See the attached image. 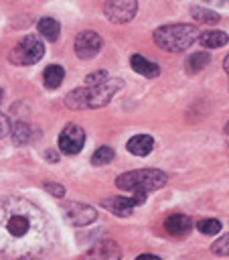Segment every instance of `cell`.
Returning a JSON list of instances; mask_svg holds the SVG:
<instances>
[{
    "mask_svg": "<svg viewBox=\"0 0 229 260\" xmlns=\"http://www.w3.org/2000/svg\"><path fill=\"white\" fill-rule=\"evenodd\" d=\"M144 201H146V195H116L109 199H101V207H105L113 215L126 217L134 211V207L142 205Z\"/></svg>",
    "mask_w": 229,
    "mask_h": 260,
    "instance_id": "cell-9",
    "label": "cell"
},
{
    "mask_svg": "<svg viewBox=\"0 0 229 260\" xmlns=\"http://www.w3.org/2000/svg\"><path fill=\"white\" fill-rule=\"evenodd\" d=\"M85 144V132L77 124H67L59 134V150L63 154H77Z\"/></svg>",
    "mask_w": 229,
    "mask_h": 260,
    "instance_id": "cell-8",
    "label": "cell"
},
{
    "mask_svg": "<svg viewBox=\"0 0 229 260\" xmlns=\"http://www.w3.org/2000/svg\"><path fill=\"white\" fill-rule=\"evenodd\" d=\"M45 55V45L39 37L34 35H28V37H22L14 49L10 51L8 59L10 63L14 65H20V67H26V65H32L36 61H41V57Z\"/></svg>",
    "mask_w": 229,
    "mask_h": 260,
    "instance_id": "cell-5",
    "label": "cell"
},
{
    "mask_svg": "<svg viewBox=\"0 0 229 260\" xmlns=\"http://www.w3.org/2000/svg\"><path fill=\"white\" fill-rule=\"evenodd\" d=\"M107 79H109V77H107V71H95V73H89V75L85 77L87 87L99 85V83H103V81H107Z\"/></svg>",
    "mask_w": 229,
    "mask_h": 260,
    "instance_id": "cell-24",
    "label": "cell"
},
{
    "mask_svg": "<svg viewBox=\"0 0 229 260\" xmlns=\"http://www.w3.org/2000/svg\"><path fill=\"white\" fill-rule=\"evenodd\" d=\"M136 10H138L136 0H109L103 4V12H105L107 20H111L116 24L130 22L136 16Z\"/></svg>",
    "mask_w": 229,
    "mask_h": 260,
    "instance_id": "cell-7",
    "label": "cell"
},
{
    "mask_svg": "<svg viewBox=\"0 0 229 260\" xmlns=\"http://www.w3.org/2000/svg\"><path fill=\"white\" fill-rule=\"evenodd\" d=\"M8 132H10V122L4 114H0V138H4Z\"/></svg>",
    "mask_w": 229,
    "mask_h": 260,
    "instance_id": "cell-26",
    "label": "cell"
},
{
    "mask_svg": "<svg viewBox=\"0 0 229 260\" xmlns=\"http://www.w3.org/2000/svg\"><path fill=\"white\" fill-rule=\"evenodd\" d=\"M211 61L209 53L207 51H199V53H193L188 59H186V73H199L201 69H205V65Z\"/></svg>",
    "mask_w": 229,
    "mask_h": 260,
    "instance_id": "cell-18",
    "label": "cell"
},
{
    "mask_svg": "<svg viewBox=\"0 0 229 260\" xmlns=\"http://www.w3.org/2000/svg\"><path fill=\"white\" fill-rule=\"evenodd\" d=\"M126 148H128V152H132L136 156H146L154 148V138L148 136V134H136V136H132L128 140Z\"/></svg>",
    "mask_w": 229,
    "mask_h": 260,
    "instance_id": "cell-13",
    "label": "cell"
},
{
    "mask_svg": "<svg viewBox=\"0 0 229 260\" xmlns=\"http://www.w3.org/2000/svg\"><path fill=\"white\" fill-rule=\"evenodd\" d=\"M122 79H107L93 87H77L65 95V106L71 110H83V108H103L109 104V100L116 95L118 89H122Z\"/></svg>",
    "mask_w": 229,
    "mask_h": 260,
    "instance_id": "cell-2",
    "label": "cell"
},
{
    "mask_svg": "<svg viewBox=\"0 0 229 260\" xmlns=\"http://www.w3.org/2000/svg\"><path fill=\"white\" fill-rule=\"evenodd\" d=\"M166 181H168L166 173L158 169H136V171L122 173L116 179V187L122 191H130L134 195H146L150 191L164 187Z\"/></svg>",
    "mask_w": 229,
    "mask_h": 260,
    "instance_id": "cell-3",
    "label": "cell"
},
{
    "mask_svg": "<svg viewBox=\"0 0 229 260\" xmlns=\"http://www.w3.org/2000/svg\"><path fill=\"white\" fill-rule=\"evenodd\" d=\"M227 130H229V124H227Z\"/></svg>",
    "mask_w": 229,
    "mask_h": 260,
    "instance_id": "cell-31",
    "label": "cell"
},
{
    "mask_svg": "<svg viewBox=\"0 0 229 260\" xmlns=\"http://www.w3.org/2000/svg\"><path fill=\"white\" fill-rule=\"evenodd\" d=\"M122 258V250L113 240H99L95 242L81 260H120Z\"/></svg>",
    "mask_w": 229,
    "mask_h": 260,
    "instance_id": "cell-11",
    "label": "cell"
},
{
    "mask_svg": "<svg viewBox=\"0 0 229 260\" xmlns=\"http://www.w3.org/2000/svg\"><path fill=\"white\" fill-rule=\"evenodd\" d=\"M43 187H45V191H49L53 197H63V195H65V187L59 185V183H45Z\"/></svg>",
    "mask_w": 229,
    "mask_h": 260,
    "instance_id": "cell-25",
    "label": "cell"
},
{
    "mask_svg": "<svg viewBox=\"0 0 229 260\" xmlns=\"http://www.w3.org/2000/svg\"><path fill=\"white\" fill-rule=\"evenodd\" d=\"M193 228V221L188 215H182V213H174V215H168L166 221H164V230L170 234V236H186Z\"/></svg>",
    "mask_w": 229,
    "mask_h": 260,
    "instance_id": "cell-12",
    "label": "cell"
},
{
    "mask_svg": "<svg viewBox=\"0 0 229 260\" xmlns=\"http://www.w3.org/2000/svg\"><path fill=\"white\" fill-rule=\"evenodd\" d=\"M197 228H199L201 234L213 236V234H219V230H221V221H219V219H201V221L197 223Z\"/></svg>",
    "mask_w": 229,
    "mask_h": 260,
    "instance_id": "cell-22",
    "label": "cell"
},
{
    "mask_svg": "<svg viewBox=\"0 0 229 260\" xmlns=\"http://www.w3.org/2000/svg\"><path fill=\"white\" fill-rule=\"evenodd\" d=\"M223 69H225V73H227V77H229V55H227L225 61H223Z\"/></svg>",
    "mask_w": 229,
    "mask_h": 260,
    "instance_id": "cell-28",
    "label": "cell"
},
{
    "mask_svg": "<svg viewBox=\"0 0 229 260\" xmlns=\"http://www.w3.org/2000/svg\"><path fill=\"white\" fill-rule=\"evenodd\" d=\"M63 77H65V69H63L61 65H49V67L45 69V73H43L45 87H49V89L59 87L61 81H63Z\"/></svg>",
    "mask_w": 229,
    "mask_h": 260,
    "instance_id": "cell-17",
    "label": "cell"
},
{
    "mask_svg": "<svg viewBox=\"0 0 229 260\" xmlns=\"http://www.w3.org/2000/svg\"><path fill=\"white\" fill-rule=\"evenodd\" d=\"M130 65H132V69L136 73H140L144 77H158L160 75V67L154 61H150V59H146L142 55H132Z\"/></svg>",
    "mask_w": 229,
    "mask_h": 260,
    "instance_id": "cell-14",
    "label": "cell"
},
{
    "mask_svg": "<svg viewBox=\"0 0 229 260\" xmlns=\"http://www.w3.org/2000/svg\"><path fill=\"white\" fill-rule=\"evenodd\" d=\"M195 41H199V30L190 24H164L154 30V43L168 53H180L184 49H190Z\"/></svg>",
    "mask_w": 229,
    "mask_h": 260,
    "instance_id": "cell-4",
    "label": "cell"
},
{
    "mask_svg": "<svg viewBox=\"0 0 229 260\" xmlns=\"http://www.w3.org/2000/svg\"><path fill=\"white\" fill-rule=\"evenodd\" d=\"M61 211H63L65 219H67L71 225H77V228L87 225V223H91V221L97 219V211H95L91 205L79 203V201H67V203L61 207Z\"/></svg>",
    "mask_w": 229,
    "mask_h": 260,
    "instance_id": "cell-6",
    "label": "cell"
},
{
    "mask_svg": "<svg viewBox=\"0 0 229 260\" xmlns=\"http://www.w3.org/2000/svg\"><path fill=\"white\" fill-rule=\"evenodd\" d=\"M36 28H39V32L47 39V41H57L59 39V32H61V24L55 20V18H41L39 20V24H36Z\"/></svg>",
    "mask_w": 229,
    "mask_h": 260,
    "instance_id": "cell-16",
    "label": "cell"
},
{
    "mask_svg": "<svg viewBox=\"0 0 229 260\" xmlns=\"http://www.w3.org/2000/svg\"><path fill=\"white\" fill-rule=\"evenodd\" d=\"M136 260H162V258H158V256H154V254H140Z\"/></svg>",
    "mask_w": 229,
    "mask_h": 260,
    "instance_id": "cell-27",
    "label": "cell"
},
{
    "mask_svg": "<svg viewBox=\"0 0 229 260\" xmlns=\"http://www.w3.org/2000/svg\"><path fill=\"white\" fill-rule=\"evenodd\" d=\"M53 223L49 215L24 197H0V254L16 260L49 248Z\"/></svg>",
    "mask_w": 229,
    "mask_h": 260,
    "instance_id": "cell-1",
    "label": "cell"
},
{
    "mask_svg": "<svg viewBox=\"0 0 229 260\" xmlns=\"http://www.w3.org/2000/svg\"><path fill=\"white\" fill-rule=\"evenodd\" d=\"M101 49V37L95 30H83L75 37V55L79 59H91Z\"/></svg>",
    "mask_w": 229,
    "mask_h": 260,
    "instance_id": "cell-10",
    "label": "cell"
},
{
    "mask_svg": "<svg viewBox=\"0 0 229 260\" xmlns=\"http://www.w3.org/2000/svg\"><path fill=\"white\" fill-rule=\"evenodd\" d=\"M190 14L199 20V22H207V24H215L219 22V14L215 10H207V8H201V6H190Z\"/></svg>",
    "mask_w": 229,
    "mask_h": 260,
    "instance_id": "cell-19",
    "label": "cell"
},
{
    "mask_svg": "<svg viewBox=\"0 0 229 260\" xmlns=\"http://www.w3.org/2000/svg\"><path fill=\"white\" fill-rule=\"evenodd\" d=\"M10 130H12V140H14L16 144H24V142L30 140V128H28L26 124L18 122V124H14Z\"/></svg>",
    "mask_w": 229,
    "mask_h": 260,
    "instance_id": "cell-21",
    "label": "cell"
},
{
    "mask_svg": "<svg viewBox=\"0 0 229 260\" xmlns=\"http://www.w3.org/2000/svg\"><path fill=\"white\" fill-rule=\"evenodd\" d=\"M211 252L217 256H229V234H223L217 242H213Z\"/></svg>",
    "mask_w": 229,
    "mask_h": 260,
    "instance_id": "cell-23",
    "label": "cell"
},
{
    "mask_svg": "<svg viewBox=\"0 0 229 260\" xmlns=\"http://www.w3.org/2000/svg\"><path fill=\"white\" fill-rule=\"evenodd\" d=\"M0 102H2V89H0Z\"/></svg>",
    "mask_w": 229,
    "mask_h": 260,
    "instance_id": "cell-30",
    "label": "cell"
},
{
    "mask_svg": "<svg viewBox=\"0 0 229 260\" xmlns=\"http://www.w3.org/2000/svg\"><path fill=\"white\" fill-rule=\"evenodd\" d=\"M113 156H116V152H113V148L111 146H99L93 154H91V162L93 165H107V162H111L113 160Z\"/></svg>",
    "mask_w": 229,
    "mask_h": 260,
    "instance_id": "cell-20",
    "label": "cell"
},
{
    "mask_svg": "<svg viewBox=\"0 0 229 260\" xmlns=\"http://www.w3.org/2000/svg\"><path fill=\"white\" fill-rule=\"evenodd\" d=\"M22 260H39V258H34V256H30V258H22Z\"/></svg>",
    "mask_w": 229,
    "mask_h": 260,
    "instance_id": "cell-29",
    "label": "cell"
},
{
    "mask_svg": "<svg viewBox=\"0 0 229 260\" xmlns=\"http://www.w3.org/2000/svg\"><path fill=\"white\" fill-rule=\"evenodd\" d=\"M227 41H229V37L223 30H207V32L199 35V43L205 49H219V47L227 45Z\"/></svg>",
    "mask_w": 229,
    "mask_h": 260,
    "instance_id": "cell-15",
    "label": "cell"
}]
</instances>
